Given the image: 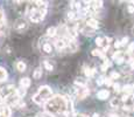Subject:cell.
<instances>
[{
    "label": "cell",
    "mask_w": 134,
    "mask_h": 117,
    "mask_svg": "<svg viewBox=\"0 0 134 117\" xmlns=\"http://www.w3.org/2000/svg\"><path fill=\"white\" fill-rule=\"evenodd\" d=\"M92 117H99V115H98V114H94V115H93V116H92Z\"/></svg>",
    "instance_id": "41"
},
{
    "label": "cell",
    "mask_w": 134,
    "mask_h": 117,
    "mask_svg": "<svg viewBox=\"0 0 134 117\" xmlns=\"http://www.w3.org/2000/svg\"><path fill=\"white\" fill-rule=\"evenodd\" d=\"M131 4H133V5H134V1H131Z\"/></svg>",
    "instance_id": "42"
},
{
    "label": "cell",
    "mask_w": 134,
    "mask_h": 117,
    "mask_svg": "<svg viewBox=\"0 0 134 117\" xmlns=\"http://www.w3.org/2000/svg\"><path fill=\"white\" fill-rule=\"evenodd\" d=\"M111 64H112V63H111V62H110L109 60H107V58H106V60L104 61V64L100 67L101 71H106V70H107V68H109V67H111Z\"/></svg>",
    "instance_id": "20"
},
{
    "label": "cell",
    "mask_w": 134,
    "mask_h": 117,
    "mask_svg": "<svg viewBox=\"0 0 134 117\" xmlns=\"http://www.w3.org/2000/svg\"><path fill=\"white\" fill-rule=\"evenodd\" d=\"M124 61H125V56H122V57H120V58H118V60H116V62L118 64H122L124 63Z\"/></svg>",
    "instance_id": "33"
},
{
    "label": "cell",
    "mask_w": 134,
    "mask_h": 117,
    "mask_svg": "<svg viewBox=\"0 0 134 117\" xmlns=\"http://www.w3.org/2000/svg\"><path fill=\"white\" fill-rule=\"evenodd\" d=\"M133 52H134V42H132L128 46V48H127V53L131 54V53H133Z\"/></svg>",
    "instance_id": "29"
},
{
    "label": "cell",
    "mask_w": 134,
    "mask_h": 117,
    "mask_svg": "<svg viewBox=\"0 0 134 117\" xmlns=\"http://www.w3.org/2000/svg\"><path fill=\"white\" fill-rule=\"evenodd\" d=\"M113 88H114V91L116 93H120V84L119 83L113 84Z\"/></svg>",
    "instance_id": "32"
},
{
    "label": "cell",
    "mask_w": 134,
    "mask_h": 117,
    "mask_svg": "<svg viewBox=\"0 0 134 117\" xmlns=\"http://www.w3.org/2000/svg\"><path fill=\"white\" fill-rule=\"evenodd\" d=\"M11 115H12V111L8 105L0 107V117H11Z\"/></svg>",
    "instance_id": "4"
},
{
    "label": "cell",
    "mask_w": 134,
    "mask_h": 117,
    "mask_svg": "<svg viewBox=\"0 0 134 117\" xmlns=\"http://www.w3.org/2000/svg\"><path fill=\"white\" fill-rule=\"evenodd\" d=\"M66 47H68L70 53H75V52H77V49H78V45H77V42L75 40H69Z\"/></svg>",
    "instance_id": "7"
},
{
    "label": "cell",
    "mask_w": 134,
    "mask_h": 117,
    "mask_svg": "<svg viewBox=\"0 0 134 117\" xmlns=\"http://www.w3.org/2000/svg\"><path fill=\"white\" fill-rule=\"evenodd\" d=\"M0 34H1V31H0Z\"/></svg>",
    "instance_id": "45"
},
{
    "label": "cell",
    "mask_w": 134,
    "mask_h": 117,
    "mask_svg": "<svg viewBox=\"0 0 134 117\" xmlns=\"http://www.w3.org/2000/svg\"><path fill=\"white\" fill-rule=\"evenodd\" d=\"M127 10H128V12L129 13H134V7L132 5H129L128 7H127Z\"/></svg>",
    "instance_id": "36"
},
{
    "label": "cell",
    "mask_w": 134,
    "mask_h": 117,
    "mask_svg": "<svg viewBox=\"0 0 134 117\" xmlns=\"http://www.w3.org/2000/svg\"><path fill=\"white\" fill-rule=\"evenodd\" d=\"M84 73H85V75L88 77H91L94 75V73H96V69L94 68H88V67H85L84 68Z\"/></svg>",
    "instance_id": "13"
},
{
    "label": "cell",
    "mask_w": 134,
    "mask_h": 117,
    "mask_svg": "<svg viewBox=\"0 0 134 117\" xmlns=\"http://www.w3.org/2000/svg\"><path fill=\"white\" fill-rule=\"evenodd\" d=\"M127 42H128V38H127V36H125V38L122 39L121 41H120V43H121V46H125V45H126Z\"/></svg>",
    "instance_id": "34"
},
{
    "label": "cell",
    "mask_w": 134,
    "mask_h": 117,
    "mask_svg": "<svg viewBox=\"0 0 134 117\" xmlns=\"http://www.w3.org/2000/svg\"><path fill=\"white\" fill-rule=\"evenodd\" d=\"M44 110L48 115L55 117L58 114H63L66 111V105H65V98L63 96L56 95V96L49 98L44 103Z\"/></svg>",
    "instance_id": "1"
},
{
    "label": "cell",
    "mask_w": 134,
    "mask_h": 117,
    "mask_svg": "<svg viewBox=\"0 0 134 117\" xmlns=\"http://www.w3.org/2000/svg\"><path fill=\"white\" fill-rule=\"evenodd\" d=\"M76 13L73 12V11H70V12L68 13V19H70V20H75L76 19Z\"/></svg>",
    "instance_id": "27"
},
{
    "label": "cell",
    "mask_w": 134,
    "mask_h": 117,
    "mask_svg": "<svg viewBox=\"0 0 134 117\" xmlns=\"http://www.w3.org/2000/svg\"><path fill=\"white\" fill-rule=\"evenodd\" d=\"M109 96H110V91L106 89L100 90V91H98V94H97V97H98L99 99H106Z\"/></svg>",
    "instance_id": "10"
},
{
    "label": "cell",
    "mask_w": 134,
    "mask_h": 117,
    "mask_svg": "<svg viewBox=\"0 0 134 117\" xmlns=\"http://www.w3.org/2000/svg\"><path fill=\"white\" fill-rule=\"evenodd\" d=\"M26 28H27V22H26L23 19H19L15 23V29L19 32H22L23 29H26Z\"/></svg>",
    "instance_id": "6"
},
{
    "label": "cell",
    "mask_w": 134,
    "mask_h": 117,
    "mask_svg": "<svg viewBox=\"0 0 134 117\" xmlns=\"http://www.w3.org/2000/svg\"><path fill=\"white\" fill-rule=\"evenodd\" d=\"M91 54L93 56H100V54H101V52L99 51V49H93V51L91 52Z\"/></svg>",
    "instance_id": "30"
},
{
    "label": "cell",
    "mask_w": 134,
    "mask_h": 117,
    "mask_svg": "<svg viewBox=\"0 0 134 117\" xmlns=\"http://www.w3.org/2000/svg\"><path fill=\"white\" fill-rule=\"evenodd\" d=\"M79 117H89L88 115H85V114H82V115H79Z\"/></svg>",
    "instance_id": "40"
},
{
    "label": "cell",
    "mask_w": 134,
    "mask_h": 117,
    "mask_svg": "<svg viewBox=\"0 0 134 117\" xmlns=\"http://www.w3.org/2000/svg\"><path fill=\"white\" fill-rule=\"evenodd\" d=\"M7 79V71H6L5 68L0 67V82L1 81H5Z\"/></svg>",
    "instance_id": "15"
},
{
    "label": "cell",
    "mask_w": 134,
    "mask_h": 117,
    "mask_svg": "<svg viewBox=\"0 0 134 117\" xmlns=\"http://www.w3.org/2000/svg\"><path fill=\"white\" fill-rule=\"evenodd\" d=\"M31 83H32V81H31V79L29 77H22V79L20 80V86H21V88H29L31 87Z\"/></svg>",
    "instance_id": "8"
},
{
    "label": "cell",
    "mask_w": 134,
    "mask_h": 117,
    "mask_svg": "<svg viewBox=\"0 0 134 117\" xmlns=\"http://www.w3.org/2000/svg\"><path fill=\"white\" fill-rule=\"evenodd\" d=\"M104 80H105V77H104V76H100L98 80H97V84H98V86H101V84H104Z\"/></svg>",
    "instance_id": "31"
},
{
    "label": "cell",
    "mask_w": 134,
    "mask_h": 117,
    "mask_svg": "<svg viewBox=\"0 0 134 117\" xmlns=\"http://www.w3.org/2000/svg\"><path fill=\"white\" fill-rule=\"evenodd\" d=\"M129 108H131V107H129L128 104H125L124 107H122V110H124V111H128V110H129Z\"/></svg>",
    "instance_id": "37"
},
{
    "label": "cell",
    "mask_w": 134,
    "mask_h": 117,
    "mask_svg": "<svg viewBox=\"0 0 134 117\" xmlns=\"http://www.w3.org/2000/svg\"><path fill=\"white\" fill-rule=\"evenodd\" d=\"M122 56H124V54H122V52H121V51H117L116 53H114L113 55H112V58H113L114 61H116V60H118V58L122 57Z\"/></svg>",
    "instance_id": "23"
},
{
    "label": "cell",
    "mask_w": 134,
    "mask_h": 117,
    "mask_svg": "<svg viewBox=\"0 0 134 117\" xmlns=\"http://www.w3.org/2000/svg\"><path fill=\"white\" fill-rule=\"evenodd\" d=\"M75 94H76V96H77V98H78V99H84L86 96H89L90 90H89L86 87H85V88H79V89H76Z\"/></svg>",
    "instance_id": "3"
},
{
    "label": "cell",
    "mask_w": 134,
    "mask_h": 117,
    "mask_svg": "<svg viewBox=\"0 0 134 117\" xmlns=\"http://www.w3.org/2000/svg\"><path fill=\"white\" fill-rule=\"evenodd\" d=\"M88 27H90V28H92V29H97V28L99 27V23H98V21L96 20V19H93V18H89L88 20H86V23H85Z\"/></svg>",
    "instance_id": "5"
},
{
    "label": "cell",
    "mask_w": 134,
    "mask_h": 117,
    "mask_svg": "<svg viewBox=\"0 0 134 117\" xmlns=\"http://www.w3.org/2000/svg\"><path fill=\"white\" fill-rule=\"evenodd\" d=\"M122 91H124V94H132V91H133V88H132V86H129V84H126V86L122 88Z\"/></svg>",
    "instance_id": "21"
},
{
    "label": "cell",
    "mask_w": 134,
    "mask_h": 117,
    "mask_svg": "<svg viewBox=\"0 0 134 117\" xmlns=\"http://www.w3.org/2000/svg\"><path fill=\"white\" fill-rule=\"evenodd\" d=\"M119 103H120V99L119 98H112L111 99V103H110V104H111V107H113V108H117L119 105Z\"/></svg>",
    "instance_id": "24"
},
{
    "label": "cell",
    "mask_w": 134,
    "mask_h": 117,
    "mask_svg": "<svg viewBox=\"0 0 134 117\" xmlns=\"http://www.w3.org/2000/svg\"><path fill=\"white\" fill-rule=\"evenodd\" d=\"M132 88H133V90H134V84H133V86H132Z\"/></svg>",
    "instance_id": "43"
},
{
    "label": "cell",
    "mask_w": 134,
    "mask_h": 117,
    "mask_svg": "<svg viewBox=\"0 0 134 117\" xmlns=\"http://www.w3.org/2000/svg\"><path fill=\"white\" fill-rule=\"evenodd\" d=\"M133 111H134V107H133Z\"/></svg>",
    "instance_id": "44"
},
{
    "label": "cell",
    "mask_w": 134,
    "mask_h": 117,
    "mask_svg": "<svg viewBox=\"0 0 134 117\" xmlns=\"http://www.w3.org/2000/svg\"><path fill=\"white\" fill-rule=\"evenodd\" d=\"M104 83L106 84L107 87H110V86H113V83H112V80L110 79V77H105V80H104Z\"/></svg>",
    "instance_id": "28"
},
{
    "label": "cell",
    "mask_w": 134,
    "mask_h": 117,
    "mask_svg": "<svg viewBox=\"0 0 134 117\" xmlns=\"http://www.w3.org/2000/svg\"><path fill=\"white\" fill-rule=\"evenodd\" d=\"M16 69L19 71H25L26 70V63L23 61H18L16 62Z\"/></svg>",
    "instance_id": "17"
},
{
    "label": "cell",
    "mask_w": 134,
    "mask_h": 117,
    "mask_svg": "<svg viewBox=\"0 0 134 117\" xmlns=\"http://www.w3.org/2000/svg\"><path fill=\"white\" fill-rule=\"evenodd\" d=\"M33 77H34V80H40L41 77H42V69L36 68L33 73Z\"/></svg>",
    "instance_id": "14"
},
{
    "label": "cell",
    "mask_w": 134,
    "mask_h": 117,
    "mask_svg": "<svg viewBox=\"0 0 134 117\" xmlns=\"http://www.w3.org/2000/svg\"><path fill=\"white\" fill-rule=\"evenodd\" d=\"M51 95H53V91H51L50 87L42 86L39 88L37 93L33 96V101L35 102L36 104H44V103L51 97Z\"/></svg>",
    "instance_id": "2"
},
{
    "label": "cell",
    "mask_w": 134,
    "mask_h": 117,
    "mask_svg": "<svg viewBox=\"0 0 134 117\" xmlns=\"http://www.w3.org/2000/svg\"><path fill=\"white\" fill-rule=\"evenodd\" d=\"M5 12H4V10H1L0 8V27H3L4 25H5Z\"/></svg>",
    "instance_id": "19"
},
{
    "label": "cell",
    "mask_w": 134,
    "mask_h": 117,
    "mask_svg": "<svg viewBox=\"0 0 134 117\" xmlns=\"http://www.w3.org/2000/svg\"><path fill=\"white\" fill-rule=\"evenodd\" d=\"M43 64H44V68H46L47 70H49V71H51L54 69V66L49 61H44V62H43Z\"/></svg>",
    "instance_id": "25"
},
{
    "label": "cell",
    "mask_w": 134,
    "mask_h": 117,
    "mask_svg": "<svg viewBox=\"0 0 134 117\" xmlns=\"http://www.w3.org/2000/svg\"><path fill=\"white\" fill-rule=\"evenodd\" d=\"M105 40H104V38H97L96 39V45L98 47H104L105 46Z\"/></svg>",
    "instance_id": "22"
},
{
    "label": "cell",
    "mask_w": 134,
    "mask_h": 117,
    "mask_svg": "<svg viewBox=\"0 0 134 117\" xmlns=\"http://www.w3.org/2000/svg\"><path fill=\"white\" fill-rule=\"evenodd\" d=\"M56 34H57V28L56 27H49L47 29V36L48 38H54V36H56Z\"/></svg>",
    "instance_id": "11"
},
{
    "label": "cell",
    "mask_w": 134,
    "mask_h": 117,
    "mask_svg": "<svg viewBox=\"0 0 134 117\" xmlns=\"http://www.w3.org/2000/svg\"><path fill=\"white\" fill-rule=\"evenodd\" d=\"M75 84H77V86H79L81 88H85L86 87V81L83 79H77L75 80Z\"/></svg>",
    "instance_id": "18"
},
{
    "label": "cell",
    "mask_w": 134,
    "mask_h": 117,
    "mask_svg": "<svg viewBox=\"0 0 134 117\" xmlns=\"http://www.w3.org/2000/svg\"><path fill=\"white\" fill-rule=\"evenodd\" d=\"M119 77H120V74H119L118 71H112L110 79L111 80H117V79H119Z\"/></svg>",
    "instance_id": "26"
},
{
    "label": "cell",
    "mask_w": 134,
    "mask_h": 117,
    "mask_svg": "<svg viewBox=\"0 0 134 117\" xmlns=\"http://www.w3.org/2000/svg\"><path fill=\"white\" fill-rule=\"evenodd\" d=\"M121 46V43H120V41H116V42H114V47H116V48H119V47Z\"/></svg>",
    "instance_id": "38"
},
{
    "label": "cell",
    "mask_w": 134,
    "mask_h": 117,
    "mask_svg": "<svg viewBox=\"0 0 134 117\" xmlns=\"http://www.w3.org/2000/svg\"><path fill=\"white\" fill-rule=\"evenodd\" d=\"M42 49H43L44 53L50 54L51 52H53V46H51L49 42H44V43H43V46H42Z\"/></svg>",
    "instance_id": "12"
},
{
    "label": "cell",
    "mask_w": 134,
    "mask_h": 117,
    "mask_svg": "<svg viewBox=\"0 0 134 117\" xmlns=\"http://www.w3.org/2000/svg\"><path fill=\"white\" fill-rule=\"evenodd\" d=\"M15 94H16V96L19 97V98H21V97H23L26 95V89L25 88H18V89H15Z\"/></svg>",
    "instance_id": "16"
},
{
    "label": "cell",
    "mask_w": 134,
    "mask_h": 117,
    "mask_svg": "<svg viewBox=\"0 0 134 117\" xmlns=\"http://www.w3.org/2000/svg\"><path fill=\"white\" fill-rule=\"evenodd\" d=\"M36 117H46V115L42 114V112H39V114L36 115Z\"/></svg>",
    "instance_id": "39"
},
{
    "label": "cell",
    "mask_w": 134,
    "mask_h": 117,
    "mask_svg": "<svg viewBox=\"0 0 134 117\" xmlns=\"http://www.w3.org/2000/svg\"><path fill=\"white\" fill-rule=\"evenodd\" d=\"M81 32L84 34V35H86V36H91V35H93V33H94L93 29H92V28H90V27H88L86 25L83 26V28L81 29Z\"/></svg>",
    "instance_id": "9"
},
{
    "label": "cell",
    "mask_w": 134,
    "mask_h": 117,
    "mask_svg": "<svg viewBox=\"0 0 134 117\" xmlns=\"http://www.w3.org/2000/svg\"><path fill=\"white\" fill-rule=\"evenodd\" d=\"M129 95V94H128ZM128 95L127 94H124L122 95V97H121V101H124V102H127V99H128Z\"/></svg>",
    "instance_id": "35"
}]
</instances>
